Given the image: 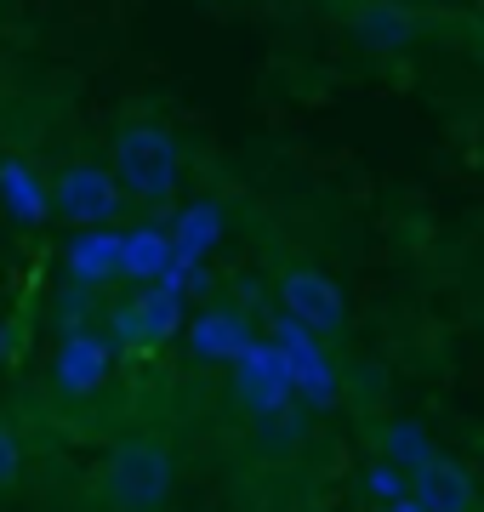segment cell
<instances>
[{"instance_id":"obj_2","label":"cell","mask_w":484,"mask_h":512,"mask_svg":"<svg viewBox=\"0 0 484 512\" xmlns=\"http://www.w3.org/2000/svg\"><path fill=\"white\" fill-rule=\"evenodd\" d=\"M114 205H120L114 177H103V171H92V165H75V171L57 177V211H63L69 222H103Z\"/></svg>"},{"instance_id":"obj_4","label":"cell","mask_w":484,"mask_h":512,"mask_svg":"<svg viewBox=\"0 0 484 512\" xmlns=\"http://www.w3.org/2000/svg\"><path fill=\"white\" fill-rule=\"evenodd\" d=\"M285 296H291V308H297L302 319H314V325H336V319H342L336 291L319 274H291L285 279Z\"/></svg>"},{"instance_id":"obj_5","label":"cell","mask_w":484,"mask_h":512,"mask_svg":"<svg viewBox=\"0 0 484 512\" xmlns=\"http://www.w3.org/2000/svg\"><path fill=\"white\" fill-rule=\"evenodd\" d=\"M126 262H131V274H149V268H160V262H166V239H160V234H137L126 245Z\"/></svg>"},{"instance_id":"obj_1","label":"cell","mask_w":484,"mask_h":512,"mask_svg":"<svg viewBox=\"0 0 484 512\" xmlns=\"http://www.w3.org/2000/svg\"><path fill=\"white\" fill-rule=\"evenodd\" d=\"M114 165L137 200H166L177 183V154H171L166 131L154 126H120L114 131Z\"/></svg>"},{"instance_id":"obj_3","label":"cell","mask_w":484,"mask_h":512,"mask_svg":"<svg viewBox=\"0 0 484 512\" xmlns=\"http://www.w3.org/2000/svg\"><path fill=\"white\" fill-rule=\"evenodd\" d=\"M354 23L371 46H405V40L416 35V18H410L405 6H388V0H359Z\"/></svg>"}]
</instances>
